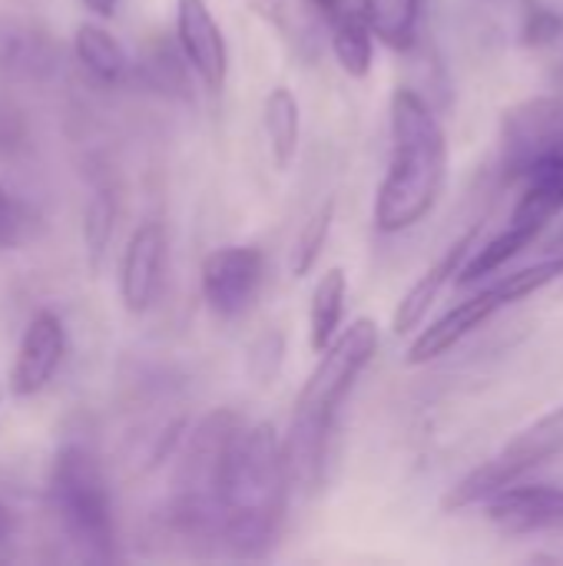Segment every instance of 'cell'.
Listing matches in <instances>:
<instances>
[{
    "mask_svg": "<svg viewBox=\"0 0 563 566\" xmlns=\"http://www.w3.org/2000/svg\"><path fill=\"white\" fill-rule=\"evenodd\" d=\"M27 136L30 126L23 109L10 96H0V153H17L27 143Z\"/></svg>",
    "mask_w": 563,
    "mask_h": 566,
    "instance_id": "obj_28",
    "label": "cell"
},
{
    "mask_svg": "<svg viewBox=\"0 0 563 566\" xmlns=\"http://www.w3.org/2000/svg\"><path fill=\"white\" fill-rule=\"evenodd\" d=\"M116 219H119L116 189L96 186L86 199V209H83V252H86V265L93 275L103 269V259H106L113 232H116Z\"/></svg>",
    "mask_w": 563,
    "mask_h": 566,
    "instance_id": "obj_22",
    "label": "cell"
},
{
    "mask_svg": "<svg viewBox=\"0 0 563 566\" xmlns=\"http://www.w3.org/2000/svg\"><path fill=\"white\" fill-rule=\"evenodd\" d=\"M83 7L96 17V20H113L119 10V0H83Z\"/></svg>",
    "mask_w": 563,
    "mask_h": 566,
    "instance_id": "obj_30",
    "label": "cell"
},
{
    "mask_svg": "<svg viewBox=\"0 0 563 566\" xmlns=\"http://www.w3.org/2000/svg\"><path fill=\"white\" fill-rule=\"evenodd\" d=\"M557 458H563V405L551 408L548 415H541L534 424L521 428L494 458H488L484 464L468 471L445 494L441 507L448 514L468 511V507H481L498 491L524 481L528 474H534L538 468H544V464H551Z\"/></svg>",
    "mask_w": 563,
    "mask_h": 566,
    "instance_id": "obj_6",
    "label": "cell"
},
{
    "mask_svg": "<svg viewBox=\"0 0 563 566\" xmlns=\"http://www.w3.org/2000/svg\"><path fill=\"white\" fill-rule=\"evenodd\" d=\"M282 361H285V335L275 328L262 332L249 348V375L256 378V385H272Z\"/></svg>",
    "mask_w": 563,
    "mask_h": 566,
    "instance_id": "obj_26",
    "label": "cell"
},
{
    "mask_svg": "<svg viewBox=\"0 0 563 566\" xmlns=\"http://www.w3.org/2000/svg\"><path fill=\"white\" fill-rule=\"evenodd\" d=\"M478 235H481V222H475L468 232H461V235L445 249V255H441L431 269H425V272L418 275V282H415V285L402 295V302L395 305V315H392V332H395V335H411V332L421 328V322L428 318V312H431V305L438 302V295L458 279L465 259H468L471 249L478 245Z\"/></svg>",
    "mask_w": 563,
    "mask_h": 566,
    "instance_id": "obj_14",
    "label": "cell"
},
{
    "mask_svg": "<svg viewBox=\"0 0 563 566\" xmlns=\"http://www.w3.org/2000/svg\"><path fill=\"white\" fill-rule=\"evenodd\" d=\"M13 531H17V517H13V511L0 501V544H7V541L13 537Z\"/></svg>",
    "mask_w": 563,
    "mask_h": 566,
    "instance_id": "obj_31",
    "label": "cell"
},
{
    "mask_svg": "<svg viewBox=\"0 0 563 566\" xmlns=\"http://www.w3.org/2000/svg\"><path fill=\"white\" fill-rule=\"evenodd\" d=\"M73 53H76L80 66L93 80H100L106 86L123 83L129 76V70H133L129 53L123 50V43L103 23H96V20H86V23L76 27V33H73Z\"/></svg>",
    "mask_w": 563,
    "mask_h": 566,
    "instance_id": "obj_19",
    "label": "cell"
},
{
    "mask_svg": "<svg viewBox=\"0 0 563 566\" xmlns=\"http://www.w3.org/2000/svg\"><path fill=\"white\" fill-rule=\"evenodd\" d=\"M551 83H554V93H561L563 96V60L554 66V73H551Z\"/></svg>",
    "mask_w": 563,
    "mask_h": 566,
    "instance_id": "obj_33",
    "label": "cell"
},
{
    "mask_svg": "<svg viewBox=\"0 0 563 566\" xmlns=\"http://www.w3.org/2000/svg\"><path fill=\"white\" fill-rule=\"evenodd\" d=\"M176 43L192 66V76L219 93L229 80V43L206 0H176Z\"/></svg>",
    "mask_w": 563,
    "mask_h": 566,
    "instance_id": "obj_12",
    "label": "cell"
},
{
    "mask_svg": "<svg viewBox=\"0 0 563 566\" xmlns=\"http://www.w3.org/2000/svg\"><path fill=\"white\" fill-rule=\"evenodd\" d=\"M544 255H563V229L548 242V249H544Z\"/></svg>",
    "mask_w": 563,
    "mask_h": 566,
    "instance_id": "obj_32",
    "label": "cell"
},
{
    "mask_svg": "<svg viewBox=\"0 0 563 566\" xmlns=\"http://www.w3.org/2000/svg\"><path fill=\"white\" fill-rule=\"evenodd\" d=\"M563 36V13L554 7H544V3H531L524 10V23H521V43L524 46H534V50H544V46H554Z\"/></svg>",
    "mask_w": 563,
    "mask_h": 566,
    "instance_id": "obj_27",
    "label": "cell"
},
{
    "mask_svg": "<svg viewBox=\"0 0 563 566\" xmlns=\"http://www.w3.org/2000/svg\"><path fill=\"white\" fill-rule=\"evenodd\" d=\"M56 66V43L23 17H0V73L10 80H43Z\"/></svg>",
    "mask_w": 563,
    "mask_h": 566,
    "instance_id": "obj_15",
    "label": "cell"
},
{
    "mask_svg": "<svg viewBox=\"0 0 563 566\" xmlns=\"http://www.w3.org/2000/svg\"><path fill=\"white\" fill-rule=\"evenodd\" d=\"M305 3H309V7H312V10H315L322 20H325V23H332V20H335V17L345 10V7H352L348 0H305Z\"/></svg>",
    "mask_w": 563,
    "mask_h": 566,
    "instance_id": "obj_29",
    "label": "cell"
},
{
    "mask_svg": "<svg viewBox=\"0 0 563 566\" xmlns=\"http://www.w3.org/2000/svg\"><path fill=\"white\" fill-rule=\"evenodd\" d=\"M63 358H66V328L56 312L43 308L23 328L13 365L7 371V391L13 398L40 395L56 378Z\"/></svg>",
    "mask_w": 563,
    "mask_h": 566,
    "instance_id": "obj_10",
    "label": "cell"
},
{
    "mask_svg": "<svg viewBox=\"0 0 563 566\" xmlns=\"http://www.w3.org/2000/svg\"><path fill=\"white\" fill-rule=\"evenodd\" d=\"M378 345H382L378 325L372 318H355L319 355L312 375L305 378V385L295 398L292 421L282 438L292 488L309 494L322 484L329 438L335 431L338 408L348 398V391L355 388V381L365 375V368L375 361Z\"/></svg>",
    "mask_w": 563,
    "mask_h": 566,
    "instance_id": "obj_3",
    "label": "cell"
},
{
    "mask_svg": "<svg viewBox=\"0 0 563 566\" xmlns=\"http://www.w3.org/2000/svg\"><path fill=\"white\" fill-rule=\"evenodd\" d=\"M332 226H335V199H325L299 229L295 242H292V255H289V272L292 279H309L329 245V235H332Z\"/></svg>",
    "mask_w": 563,
    "mask_h": 566,
    "instance_id": "obj_24",
    "label": "cell"
},
{
    "mask_svg": "<svg viewBox=\"0 0 563 566\" xmlns=\"http://www.w3.org/2000/svg\"><path fill=\"white\" fill-rule=\"evenodd\" d=\"M166 226L159 219H146L129 235L119 259V302L129 315H143L153 308L163 275H166Z\"/></svg>",
    "mask_w": 563,
    "mask_h": 566,
    "instance_id": "obj_11",
    "label": "cell"
},
{
    "mask_svg": "<svg viewBox=\"0 0 563 566\" xmlns=\"http://www.w3.org/2000/svg\"><path fill=\"white\" fill-rule=\"evenodd\" d=\"M345 302H348V275L342 265H332L319 275L309 302V345L315 355H322L338 332L345 328Z\"/></svg>",
    "mask_w": 563,
    "mask_h": 566,
    "instance_id": "obj_18",
    "label": "cell"
},
{
    "mask_svg": "<svg viewBox=\"0 0 563 566\" xmlns=\"http://www.w3.org/2000/svg\"><path fill=\"white\" fill-rule=\"evenodd\" d=\"M484 517L511 537L563 531V488L518 481L484 501Z\"/></svg>",
    "mask_w": 563,
    "mask_h": 566,
    "instance_id": "obj_13",
    "label": "cell"
},
{
    "mask_svg": "<svg viewBox=\"0 0 563 566\" xmlns=\"http://www.w3.org/2000/svg\"><path fill=\"white\" fill-rule=\"evenodd\" d=\"M262 126L275 169H292L302 146V103L289 86H272L262 99Z\"/></svg>",
    "mask_w": 563,
    "mask_h": 566,
    "instance_id": "obj_17",
    "label": "cell"
},
{
    "mask_svg": "<svg viewBox=\"0 0 563 566\" xmlns=\"http://www.w3.org/2000/svg\"><path fill=\"white\" fill-rule=\"evenodd\" d=\"M544 229H548L544 222L511 216V222H508L498 235H491L488 242H478V245L471 249V255L465 259V265H461L455 285L475 289V285H481V282H488V279L501 275L524 249H531V245L544 235Z\"/></svg>",
    "mask_w": 563,
    "mask_h": 566,
    "instance_id": "obj_16",
    "label": "cell"
},
{
    "mask_svg": "<svg viewBox=\"0 0 563 566\" xmlns=\"http://www.w3.org/2000/svg\"><path fill=\"white\" fill-rule=\"evenodd\" d=\"M246 428L232 408H216L183 438L166 504L169 527L186 541H219L222 531V484L232 444Z\"/></svg>",
    "mask_w": 563,
    "mask_h": 566,
    "instance_id": "obj_4",
    "label": "cell"
},
{
    "mask_svg": "<svg viewBox=\"0 0 563 566\" xmlns=\"http://www.w3.org/2000/svg\"><path fill=\"white\" fill-rule=\"evenodd\" d=\"M46 497L60 534L80 560L113 564L119 557L110 481L86 441H63L56 448Z\"/></svg>",
    "mask_w": 563,
    "mask_h": 566,
    "instance_id": "obj_5",
    "label": "cell"
},
{
    "mask_svg": "<svg viewBox=\"0 0 563 566\" xmlns=\"http://www.w3.org/2000/svg\"><path fill=\"white\" fill-rule=\"evenodd\" d=\"M265 282V255L256 245H219L202 259L199 289L202 302L219 318L246 315Z\"/></svg>",
    "mask_w": 563,
    "mask_h": 566,
    "instance_id": "obj_8",
    "label": "cell"
},
{
    "mask_svg": "<svg viewBox=\"0 0 563 566\" xmlns=\"http://www.w3.org/2000/svg\"><path fill=\"white\" fill-rule=\"evenodd\" d=\"M563 149V96H534L501 116V172L524 182L528 172Z\"/></svg>",
    "mask_w": 563,
    "mask_h": 566,
    "instance_id": "obj_7",
    "label": "cell"
},
{
    "mask_svg": "<svg viewBox=\"0 0 563 566\" xmlns=\"http://www.w3.org/2000/svg\"><path fill=\"white\" fill-rule=\"evenodd\" d=\"M139 73H143V80L153 90H159L166 96H186L189 93V73H192V66L183 56V50H179L176 40L173 43L169 40L149 43L146 53H143V60H139Z\"/></svg>",
    "mask_w": 563,
    "mask_h": 566,
    "instance_id": "obj_23",
    "label": "cell"
},
{
    "mask_svg": "<svg viewBox=\"0 0 563 566\" xmlns=\"http://www.w3.org/2000/svg\"><path fill=\"white\" fill-rule=\"evenodd\" d=\"M332 53L342 66V73H348L352 80H365L375 66V33L365 20L362 10L345 7L332 23Z\"/></svg>",
    "mask_w": 563,
    "mask_h": 566,
    "instance_id": "obj_21",
    "label": "cell"
},
{
    "mask_svg": "<svg viewBox=\"0 0 563 566\" xmlns=\"http://www.w3.org/2000/svg\"><path fill=\"white\" fill-rule=\"evenodd\" d=\"M388 133L392 153L372 222L382 235H398L435 212L448 182V136L435 106L411 86L392 90Z\"/></svg>",
    "mask_w": 563,
    "mask_h": 566,
    "instance_id": "obj_1",
    "label": "cell"
},
{
    "mask_svg": "<svg viewBox=\"0 0 563 566\" xmlns=\"http://www.w3.org/2000/svg\"><path fill=\"white\" fill-rule=\"evenodd\" d=\"M0 398H3V391H0Z\"/></svg>",
    "mask_w": 563,
    "mask_h": 566,
    "instance_id": "obj_34",
    "label": "cell"
},
{
    "mask_svg": "<svg viewBox=\"0 0 563 566\" xmlns=\"http://www.w3.org/2000/svg\"><path fill=\"white\" fill-rule=\"evenodd\" d=\"M372 33L395 53H411L421 40L425 0H358Z\"/></svg>",
    "mask_w": 563,
    "mask_h": 566,
    "instance_id": "obj_20",
    "label": "cell"
},
{
    "mask_svg": "<svg viewBox=\"0 0 563 566\" xmlns=\"http://www.w3.org/2000/svg\"><path fill=\"white\" fill-rule=\"evenodd\" d=\"M508 305H514V298H511L508 285L501 282V275L488 279L471 298L458 302L455 308H448L441 318H435L428 328H421L415 335V342L408 345L405 365L418 368V365H428V361L448 355L451 348H458L468 335H475L484 322H491Z\"/></svg>",
    "mask_w": 563,
    "mask_h": 566,
    "instance_id": "obj_9",
    "label": "cell"
},
{
    "mask_svg": "<svg viewBox=\"0 0 563 566\" xmlns=\"http://www.w3.org/2000/svg\"><path fill=\"white\" fill-rule=\"evenodd\" d=\"M40 229V216L33 202L13 189L7 179H0V252L27 245Z\"/></svg>",
    "mask_w": 563,
    "mask_h": 566,
    "instance_id": "obj_25",
    "label": "cell"
},
{
    "mask_svg": "<svg viewBox=\"0 0 563 566\" xmlns=\"http://www.w3.org/2000/svg\"><path fill=\"white\" fill-rule=\"evenodd\" d=\"M292 491L285 444L275 424H246L226 468L219 544L242 560L269 557L282 534Z\"/></svg>",
    "mask_w": 563,
    "mask_h": 566,
    "instance_id": "obj_2",
    "label": "cell"
}]
</instances>
